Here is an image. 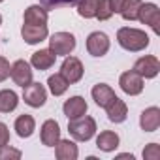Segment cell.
Listing matches in <instances>:
<instances>
[{"mask_svg": "<svg viewBox=\"0 0 160 160\" xmlns=\"http://www.w3.org/2000/svg\"><path fill=\"white\" fill-rule=\"evenodd\" d=\"M0 25H2V15H0Z\"/></svg>", "mask_w": 160, "mask_h": 160, "instance_id": "33", "label": "cell"}, {"mask_svg": "<svg viewBox=\"0 0 160 160\" xmlns=\"http://www.w3.org/2000/svg\"><path fill=\"white\" fill-rule=\"evenodd\" d=\"M55 60H57V55H55L51 49H40V51L32 53V57H30V66H32L34 70L43 72V70H49V68L55 64Z\"/></svg>", "mask_w": 160, "mask_h": 160, "instance_id": "16", "label": "cell"}, {"mask_svg": "<svg viewBox=\"0 0 160 160\" xmlns=\"http://www.w3.org/2000/svg\"><path fill=\"white\" fill-rule=\"evenodd\" d=\"M47 19H49V13L40 4L28 6L23 15V23H28V25H47Z\"/></svg>", "mask_w": 160, "mask_h": 160, "instance_id": "17", "label": "cell"}, {"mask_svg": "<svg viewBox=\"0 0 160 160\" xmlns=\"http://www.w3.org/2000/svg\"><path fill=\"white\" fill-rule=\"evenodd\" d=\"M21 36H23V40L28 45H36V43H42L43 40H47L49 28H47V25H28V23H23Z\"/></svg>", "mask_w": 160, "mask_h": 160, "instance_id": "11", "label": "cell"}, {"mask_svg": "<svg viewBox=\"0 0 160 160\" xmlns=\"http://www.w3.org/2000/svg\"><path fill=\"white\" fill-rule=\"evenodd\" d=\"M23 156V152L19 149H13L10 145L0 147V160H19Z\"/></svg>", "mask_w": 160, "mask_h": 160, "instance_id": "26", "label": "cell"}, {"mask_svg": "<svg viewBox=\"0 0 160 160\" xmlns=\"http://www.w3.org/2000/svg\"><path fill=\"white\" fill-rule=\"evenodd\" d=\"M10 72H12V66L8 62L6 57H0V83L6 81V79L10 77Z\"/></svg>", "mask_w": 160, "mask_h": 160, "instance_id": "30", "label": "cell"}, {"mask_svg": "<svg viewBox=\"0 0 160 160\" xmlns=\"http://www.w3.org/2000/svg\"><path fill=\"white\" fill-rule=\"evenodd\" d=\"M40 2L45 10H53V8H62V6H75L79 0H40Z\"/></svg>", "mask_w": 160, "mask_h": 160, "instance_id": "28", "label": "cell"}, {"mask_svg": "<svg viewBox=\"0 0 160 160\" xmlns=\"http://www.w3.org/2000/svg\"><path fill=\"white\" fill-rule=\"evenodd\" d=\"M23 100L27 106L30 108H42L47 100V91L42 83H28L27 87H23Z\"/></svg>", "mask_w": 160, "mask_h": 160, "instance_id": "8", "label": "cell"}, {"mask_svg": "<svg viewBox=\"0 0 160 160\" xmlns=\"http://www.w3.org/2000/svg\"><path fill=\"white\" fill-rule=\"evenodd\" d=\"M75 36L70 32H55L49 38V49L57 57H66L75 49Z\"/></svg>", "mask_w": 160, "mask_h": 160, "instance_id": "3", "label": "cell"}, {"mask_svg": "<svg viewBox=\"0 0 160 160\" xmlns=\"http://www.w3.org/2000/svg\"><path fill=\"white\" fill-rule=\"evenodd\" d=\"M60 73H62V77L66 79L70 85L81 81V77H83V73H85L83 62L79 60L77 57L66 55V58H64V62H62V66H60Z\"/></svg>", "mask_w": 160, "mask_h": 160, "instance_id": "4", "label": "cell"}, {"mask_svg": "<svg viewBox=\"0 0 160 160\" xmlns=\"http://www.w3.org/2000/svg\"><path fill=\"white\" fill-rule=\"evenodd\" d=\"M119 134L113 130H104L96 136V147L104 152H113L119 147Z\"/></svg>", "mask_w": 160, "mask_h": 160, "instance_id": "20", "label": "cell"}, {"mask_svg": "<svg viewBox=\"0 0 160 160\" xmlns=\"http://www.w3.org/2000/svg\"><path fill=\"white\" fill-rule=\"evenodd\" d=\"M87 109H89V106H87V102H85L83 96H72V98H68V100L64 102V106H62V111H64V115H66L68 119H77V117H81V115L87 113Z\"/></svg>", "mask_w": 160, "mask_h": 160, "instance_id": "15", "label": "cell"}, {"mask_svg": "<svg viewBox=\"0 0 160 160\" xmlns=\"http://www.w3.org/2000/svg\"><path fill=\"white\" fill-rule=\"evenodd\" d=\"M106 111H108V119H109L111 122H115V124L124 122L126 117H128V106H126L119 96L106 108Z\"/></svg>", "mask_w": 160, "mask_h": 160, "instance_id": "19", "label": "cell"}, {"mask_svg": "<svg viewBox=\"0 0 160 160\" xmlns=\"http://www.w3.org/2000/svg\"><path fill=\"white\" fill-rule=\"evenodd\" d=\"M143 158L145 160H158L160 158V145L158 143H149L143 149Z\"/></svg>", "mask_w": 160, "mask_h": 160, "instance_id": "29", "label": "cell"}, {"mask_svg": "<svg viewBox=\"0 0 160 160\" xmlns=\"http://www.w3.org/2000/svg\"><path fill=\"white\" fill-rule=\"evenodd\" d=\"M139 126L143 132H156L160 126V109L156 106L143 109L139 115Z\"/></svg>", "mask_w": 160, "mask_h": 160, "instance_id": "13", "label": "cell"}, {"mask_svg": "<svg viewBox=\"0 0 160 160\" xmlns=\"http://www.w3.org/2000/svg\"><path fill=\"white\" fill-rule=\"evenodd\" d=\"M98 2L100 0H79L75 4L77 6V13L85 17V19H94L96 17V10H98Z\"/></svg>", "mask_w": 160, "mask_h": 160, "instance_id": "24", "label": "cell"}, {"mask_svg": "<svg viewBox=\"0 0 160 160\" xmlns=\"http://www.w3.org/2000/svg\"><path fill=\"white\" fill-rule=\"evenodd\" d=\"M132 70L138 75H141L143 79H154L158 75V72H160V60L154 55H145V57L136 60Z\"/></svg>", "mask_w": 160, "mask_h": 160, "instance_id": "7", "label": "cell"}, {"mask_svg": "<svg viewBox=\"0 0 160 160\" xmlns=\"http://www.w3.org/2000/svg\"><path fill=\"white\" fill-rule=\"evenodd\" d=\"M13 128H15V132H17L19 138H30L34 134V130H36V121H34L32 115H27V113L25 115H19L15 119Z\"/></svg>", "mask_w": 160, "mask_h": 160, "instance_id": "21", "label": "cell"}, {"mask_svg": "<svg viewBox=\"0 0 160 160\" xmlns=\"http://www.w3.org/2000/svg\"><path fill=\"white\" fill-rule=\"evenodd\" d=\"M117 42L122 49L138 53L143 51L149 45V36L141 28H132V27H122L117 30Z\"/></svg>", "mask_w": 160, "mask_h": 160, "instance_id": "1", "label": "cell"}, {"mask_svg": "<svg viewBox=\"0 0 160 160\" xmlns=\"http://www.w3.org/2000/svg\"><path fill=\"white\" fill-rule=\"evenodd\" d=\"M91 94H92V100L96 102V106H98V108H104V109H106L115 98H117L115 91H113L109 85H106V83H98V85H94L92 91H91Z\"/></svg>", "mask_w": 160, "mask_h": 160, "instance_id": "14", "label": "cell"}, {"mask_svg": "<svg viewBox=\"0 0 160 160\" xmlns=\"http://www.w3.org/2000/svg\"><path fill=\"white\" fill-rule=\"evenodd\" d=\"M68 132L75 141H89L96 134V121L89 115L68 119Z\"/></svg>", "mask_w": 160, "mask_h": 160, "instance_id": "2", "label": "cell"}, {"mask_svg": "<svg viewBox=\"0 0 160 160\" xmlns=\"http://www.w3.org/2000/svg\"><path fill=\"white\" fill-rule=\"evenodd\" d=\"M0 2H4V0H0Z\"/></svg>", "mask_w": 160, "mask_h": 160, "instance_id": "34", "label": "cell"}, {"mask_svg": "<svg viewBox=\"0 0 160 160\" xmlns=\"http://www.w3.org/2000/svg\"><path fill=\"white\" fill-rule=\"evenodd\" d=\"M109 45H111V42L106 32L96 30V32H91L87 38V51L92 57H104L109 51Z\"/></svg>", "mask_w": 160, "mask_h": 160, "instance_id": "9", "label": "cell"}, {"mask_svg": "<svg viewBox=\"0 0 160 160\" xmlns=\"http://www.w3.org/2000/svg\"><path fill=\"white\" fill-rule=\"evenodd\" d=\"M108 4H109V8H111V12H113V13H121L124 0H108Z\"/></svg>", "mask_w": 160, "mask_h": 160, "instance_id": "32", "label": "cell"}, {"mask_svg": "<svg viewBox=\"0 0 160 160\" xmlns=\"http://www.w3.org/2000/svg\"><path fill=\"white\" fill-rule=\"evenodd\" d=\"M55 156L58 160H77L79 149L72 139H58V143L55 145Z\"/></svg>", "mask_w": 160, "mask_h": 160, "instance_id": "18", "label": "cell"}, {"mask_svg": "<svg viewBox=\"0 0 160 160\" xmlns=\"http://www.w3.org/2000/svg\"><path fill=\"white\" fill-rule=\"evenodd\" d=\"M111 15H113V12H111V8L108 4V0H100L98 10H96V19L98 21H108V19H111Z\"/></svg>", "mask_w": 160, "mask_h": 160, "instance_id": "27", "label": "cell"}, {"mask_svg": "<svg viewBox=\"0 0 160 160\" xmlns=\"http://www.w3.org/2000/svg\"><path fill=\"white\" fill-rule=\"evenodd\" d=\"M138 21L143 25H149L154 34H160V10L154 2H141L139 12H138Z\"/></svg>", "mask_w": 160, "mask_h": 160, "instance_id": "5", "label": "cell"}, {"mask_svg": "<svg viewBox=\"0 0 160 160\" xmlns=\"http://www.w3.org/2000/svg\"><path fill=\"white\" fill-rule=\"evenodd\" d=\"M40 138L45 147H55L60 139V126L55 119H47L40 128Z\"/></svg>", "mask_w": 160, "mask_h": 160, "instance_id": "12", "label": "cell"}, {"mask_svg": "<svg viewBox=\"0 0 160 160\" xmlns=\"http://www.w3.org/2000/svg\"><path fill=\"white\" fill-rule=\"evenodd\" d=\"M119 85H121V91L128 96H138L143 92V77L138 75L134 70H128L124 73H121L119 77Z\"/></svg>", "mask_w": 160, "mask_h": 160, "instance_id": "6", "label": "cell"}, {"mask_svg": "<svg viewBox=\"0 0 160 160\" xmlns=\"http://www.w3.org/2000/svg\"><path fill=\"white\" fill-rule=\"evenodd\" d=\"M47 87H49V91H51L53 96H62V94L68 91L70 83L62 77V73L58 72V73H55V75H49V79H47Z\"/></svg>", "mask_w": 160, "mask_h": 160, "instance_id": "23", "label": "cell"}, {"mask_svg": "<svg viewBox=\"0 0 160 160\" xmlns=\"http://www.w3.org/2000/svg\"><path fill=\"white\" fill-rule=\"evenodd\" d=\"M10 77L13 79V83L19 85V87H27L28 83H32V66L30 62L19 58L12 64V72H10Z\"/></svg>", "mask_w": 160, "mask_h": 160, "instance_id": "10", "label": "cell"}, {"mask_svg": "<svg viewBox=\"0 0 160 160\" xmlns=\"http://www.w3.org/2000/svg\"><path fill=\"white\" fill-rule=\"evenodd\" d=\"M139 6H141V0H124L122 10H121V17L124 21H136Z\"/></svg>", "mask_w": 160, "mask_h": 160, "instance_id": "25", "label": "cell"}, {"mask_svg": "<svg viewBox=\"0 0 160 160\" xmlns=\"http://www.w3.org/2000/svg\"><path fill=\"white\" fill-rule=\"evenodd\" d=\"M19 104V96L12 89H2L0 91V111L2 113H12Z\"/></svg>", "mask_w": 160, "mask_h": 160, "instance_id": "22", "label": "cell"}, {"mask_svg": "<svg viewBox=\"0 0 160 160\" xmlns=\"http://www.w3.org/2000/svg\"><path fill=\"white\" fill-rule=\"evenodd\" d=\"M10 143V130L4 122H0V147H4Z\"/></svg>", "mask_w": 160, "mask_h": 160, "instance_id": "31", "label": "cell"}]
</instances>
